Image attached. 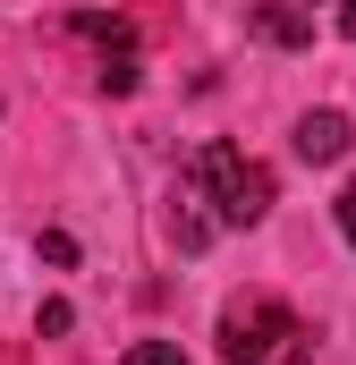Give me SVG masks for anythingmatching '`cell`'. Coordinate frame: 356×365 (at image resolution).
Returning a JSON list of instances; mask_svg holds the SVG:
<instances>
[{
  "instance_id": "1",
  "label": "cell",
  "mask_w": 356,
  "mask_h": 365,
  "mask_svg": "<svg viewBox=\"0 0 356 365\" xmlns=\"http://www.w3.org/2000/svg\"><path fill=\"white\" fill-rule=\"evenodd\" d=\"M187 187H195V204L212 212V230H255L271 212V170L246 162L238 145H204L195 170H187Z\"/></svg>"
},
{
  "instance_id": "2",
  "label": "cell",
  "mask_w": 356,
  "mask_h": 365,
  "mask_svg": "<svg viewBox=\"0 0 356 365\" xmlns=\"http://www.w3.org/2000/svg\"><path fill=\"white\" fill-rule=\"evenodd\" d=\"M280 340H305L280 297H229V306H221V357L229 365H271Z\"/></svg>"
},
{
  "instance_id": "3",
  "label": "cell",
  "mask_w": 356,
  "mask_h": 365,
  "mask_svg": "<svg viewBox=\"0 0 356 365\" xmlns=\"http://www.w3.org/2000/svg\"><path fill=\"white\" fill-rule=\"evenodd\" d=\"M348 119H340V110H305V119H297V162H348Z\"/></svg>"
},
{
  "instance_id": "4",
  "label": "cell",
  "mask_w": 356,
  "mask_h": 365,
  "mask_svg": "<svg viewBox=\"0 0 356 365\" xmlns=\"http://www.w3.org/2000/svg\"><path fill=\"white\" fill-rule=\"evenodd\" d=\"M255 34L297 51V43H314V17H305V0H263V9H255Z\"/></svg>"
},
{
  "instance_id": "5",
  "label": "cell",
  "mask_w": 356,
  "mask_h": 365,
  "mask_svg": "<svg viewBox=\"0 0 356 365\" xmlns=\"http://www.w3.org/2000/svg\"><path fill=\"white\" fill-rule=\"evenodd\" d=\"M127 365H187V349H170V340H136Z\"/></svg>"
},
{
  "instance_id": "6",
  "label": "cell",
  "mask_w": 356,
  "mask_h": 365,
  "mask_svg": "<svg viewBox=\"0 0 356 365\" xmlns=\"http://www.w3.org/2000/svg\"><path fill=\"white\" fill-rule=\"evenodd\" d=\"M34 247H43V264H77V238H68V230H43Z\"/></svg>"
},
{
  "instance_id": "7",
  "label": "cell",
  "mask_w": 356,
  "mask_h": 365,
  "mask_svg": "<svg viewBox=\"0 0 356 365\" xmlns=\"http://www.w3.org/2000/svg\"><path fill=\"white\" fill-rule=\"evenodd\" d=\"M340 238H348V247H356V179L340 187Z\"/></svg>"
},
{
  "instance_id": "8",
  "label": "cell",
  "mask_w": 356,
  "mask_h": 365,
  "mask_svg": "<svg viewBox=\"0 0 356 365\" xmlns=\"http://www.w3.org/2000/svg\"><path fill=\"white\" fill-rule=\"evenodd\" d=\"M340 34H348V43H356V0H340Z\"/></svg>"
}]
</instances>
